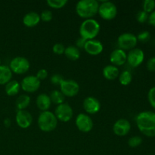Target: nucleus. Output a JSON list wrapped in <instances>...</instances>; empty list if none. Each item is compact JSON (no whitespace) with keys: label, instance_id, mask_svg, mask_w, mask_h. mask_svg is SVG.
<instances>
[{"label":"nucleus","instance_id":"5701e85b","mask_svg":"<svg viewBox=\"0 0 155 155\" xmlns=\"http://www.w3.org/2000/svg\"><path fill=\"white\" fill-rule=\"evenodd\" d=\"M64 54L69 60L73 61L78 60L80 57V49L74 45H69L66 47Z\"/></svg>","mask_w":155,"mask_h":155},{"label":"nucleus","instance_id":"1a4fd4ad","mask_svg":"<svg viewBox=\"0 0 155 155\" xmlns=\"http://www.w3.org/2000/svg\"><path fill=\"white\" fill-rule=\"evenodd\" d=\"M60 91L66 97H74L80 92L78 83L73 80H64L60 85Z\"/></svg>","mask_w":155,"mask_h":155},{"label":"nucleus","instance_id":"f704fd0d","mask_svg":"<svg viewBox=\"0 0 155 155\" xmlns=\"http://www.w3.org/2000/svg\"><path fill=\"white\" fill-rule=\"evenodd\" d=\"M148 99L151 107L155 109V86L151 88L150 90L148 91Z\"/></svg>","mask_w":155,"mask_h":155},{"label":"nucleus","instance_id":"a878e982","mask_svg":"<svg viewBox=\"0 0 155 155\" xmlns=\"http://www.w3.org/2000/svg\"><path fill=\"white\" fill-rule=\"evenodd\" d=\"M119 78V82L123 86H128L131 83L133 80V75L129 71H124L118 77Z\"/></svg>","mask_w":155,"mask_h":155},{"label":"nucleus","instance_id":"412c9836","mask_svg":"<svg viewBox=\"0 0 155 155\" xmlns=\"http://www.w3.org/2000/svg\"><path fill=\"white\" fill-rule=\"evenodd\" d=\"M12 72L6 65L0 66V85H6L12 80Z\"/></svg>","mask_w":155,"mask_h":155},{"label":"nucleus","instance_id":"473e14b6","mask_svg":"<svg viewBox=\"0 0 155 155\" xmlns=\"http://www.w3.org/2000/svg\"><path fill=\"white\" fill-rule=\"evenodd\" d=\"M64 80V79L60 74H54L50 78V82L51 83V84L54 85V86H60V85L61 84V83Z\"/></svg>","mask_w":155,"mask_h":155},{"label":"nucleus","instance_id":"f03ea898","mask_svg":"<svg viewBox=\"0 0 155 155\" xmlns=\"http://www.w3.org/2000/svg\"><path fill=\"white\" fill-rule=\"evenodd\" d=\"M99 2L96 0H80L76 5V12L82 18L91 19L98 14Z\"/></svg>","mask_w":155,"mask_h":155},{"label":"nucleus","instance_id":"e433bc0d","mask_svg":"<svg viewBox=\"0 0 155 155\" xmlns=\"http://www.w3.org/2000/svg\"><path fill=\"white\" fill-rule=\"evenodd\" d=\"M146 68L150 72H155V57H151L147 61Z\"/></svg>","mask_w":155,"mask_h":155},{"label":"nucleus","instance_id":"f257e3e1","mask_svg":"<svg viewBox=\"0 0 155 155\" xmlns=\"http://www.w3.org/2000/svg\"><path fill=\"white\" fill-rule=\"evenodd\" d=\"M136 123L142 134L148 137H155V112H141L136 116Z\"/></svg>","mask_w":155,"mask_h":155},{"label":"nucleus","instance_id":"0eeeda50","mask_svg":"<svg viewBox=\"0 0 155 155\" xmlns=\"http://www.w3.org/2000/svg\"><path fill=\"white\" fill-rule=\"evenodd\" d=\"M137 37L136 35L131 33H124L120 35L117 39V44L120 48L127 51L132 50L136 48L137 45Z\"/></svg>","mask_w":155,"mask_h":155},{"label":"nucleus","instance_id":"ddd939ff","mask_svg":"<svg viewBox=\"0 0 155 155\" xmlns=\"http://www.w3.org/2000/svg\"><path fill=\"white\" fill-rule=\"evenodd\" d=\"M16 123L21 129H27L33 123V117L31 114L26 110H18L15 117Z\"/></svg>","mask_w":155,"mask_h":155},{"label":"nucleus","instance_id":"39448f33","mask_svg":"<svg viewBox=\"0 0 155 155\" xmlns=\"http://www.w3.org/2000/svg\"><path fill=\"white\" fill-rule=\"evenodd\" d=\"M98 14L102 19L105 21H111L116 18L117 15V8L116 5L110 1H103L99 4Z\"/></svg>","mask_w":155,"mask_h":155},{"label":"nucleus","instance_id":"72a5a7b5","mask_svg":"<svg viewBox=\"0 0 155 155\" xmlns=\"http://www.w3.org/2000/svg\"><path fill=\"white\" fill-rule=\"evenodd\" d=\"M64 45L61 43H55L52 47L53 52L55 54H58V55L63 54L64 53Z\"/></svg>","mask_w":155,"mask_h":155},{"label":"nucleus","instance_id":"20e7f679","mask_svg":"<svg viewBox=\"0 0 155 155\" xmlns=\"http://www.w3.org/2000/svg\"><path fill=\"white\" fill-rule=\"evenodd\" d=\"M37 124L39 130L42 132L49 133L55 130L58 125V120L54 114L47 110L41 112L38 117Z\"/></svg>","mask_w":155,"mask_h":155},{"label":"nucleus","instance_id":"a19ab883","mask_svg":"<svg viewBox=\"0 0 155 155\" xmlns=\"http://www.w3.org/2000/svg\"><path fill=\"white\" fill-rule=\"evenodd\" d=\"M1 65H2L1 64V59H0V66H1Z\"/></svg>","mask_w":155,"mask_h":155},{"label":"nucleus","instance_id":"f3484780","mask_svg":"<svg viewBox=\"0 0 155 155\" xmlns=\"http://www.w3.org/2000/svg\"><path fill=\"white\" fill-rule=\"evenodd\" d=\"M127 54L121 48H116L110 54V61L114 66H122L127 62Z\"/></svg>","mask_w":155,"mask_h":155},{"label":"nucleus","instance_id":"4c0bfd02","mask_svg":"<svg viewBox=\"0 0 155 155\" xmlns=\"http://www.w3.org/2000/svg\"><path fill=\"white\" fill-rule=\"evenodd\" d=\"M148 23H149L150 25L153 26V27H155V10L154 12H151V14L148 16Z\"/></svg>","mask_w":155,"mask_h":155},{"label":"nucleus","instance_id":"2f4dec72","mask_svg":"<svg viewBox=\"0 0 155 155\" xmlns=\"http://www.w3.org/2000/svg\"><path fill=\"white\" fill-rule=\"evenodd\" d=\"M53 14L49 10H44L41 12L40 19L44 22H49L52 20Z\"/></svg>","mask_w":155,"mask_h":155},{"label":"nucleus","instance_id":"9b49d317","mask_svg":"<svg viewBox=\"0 0 155 155\" xmlns=\"http://www.w3.org/2000/svg\"><path fill=\"white\" fill-rule=\"evenodd\" d=\"M41 81H39L36 76H27L23 79L21 83V88L26 92L33 93L40 87Z\"/></svg>","mask_w":155,"mask_h":155},{"label":"nucleus","instance_id":"aec40b11","mask_svg":"<svg viewBox=\"0 0 155 155\" xmlns=\"http://www.w3.org/2000/svg\"><path fill=\"white\" fill-rule=\"evenodd\" d=\"M103 76L107 80H114L120 75V71L117 67L110 64L103 68Z\"/></svg>","mask_w":155,"mask_h":155},{"label":"nucleus","instance_id":"4be33fe9","mask_svg":"<svg viewBox=\"0 0 155 155\" xmlns=\"http://www.w3.org/2000/svg\"><path fill=\"white\" fill-rule=\"evenodd\" d=\"M21 89V84L16 80H11L5 85V90L8 96H15Z\"/></svg>","mask_w":155,"mask_h":155},{"label":"nucleus","instance_id":"c85d7f7f","mask_svg":"<svg viewBox=\"0 0 155 155\" xmlns=\"http://www.w3.org/2000/svg\"><path fill=\"white\" fill-rule=\"evenodd\" d=\"M142 143V138L139 136H135L130 138L128 141L129 146L131 148H137Z\"/></svg>","mask_w":155,"mask_h":155},{"label":"nucleus","instance_id":"c9c22d12","mask_svg":"<svg viewBox=\"0 0 155 155\" xmlns=\"http://www.w3.org/2000/svg\"><path fill=\"white\" fill-rule=\"evenodd\" d=\"M36 77H37V79L39 81L45 80V79L47 78V77H48V71L45 69L39 70V71H37V73H36Z\"/></svg>","mask_w":155,"mask_h":155},{"label":"nucleus","instance_id":"393cba45","mask_svg":"<svg viewBox=\"0 0 155 155\" xmlns=\"http://www.w3.org/2000/svg\"><path fill=\"white\" fill-rule=\"evenodd\" d=\"M49 97L51 103H54V104H57V105H59V104H61L63 103H64L65 96L63 95V93L61 91L57 90V89L53 90L51 92V94H50Z\"/></svg>","mask_w":155,"mask_h":155},{"label":"nucleus","instance_id":"c756f323","mask_svg":"<svg viewBox=\"0 0 155 155\" xmlns=\"http://www.w3.org/2000/svg\"><path fill=\"white\" fill-rule=\"evenodd\" d=\"M136 37H137L138 41L142 42V43H146L151 39V33L147 30H144V31L139 33L138 36H136Z\"/></svg>","mask_w":155,"mask_h":155},{"label":"nucleus","instance_id":"cd10ccee","mask_svg":"<svg viewBox=\"0 0 155 155\" xmlns=\"http://www.w3.org/2000/svg\"><path fill=\"white\" fill-rule=\"evenodd\" d=\"M155 9L154 0H145L142 2V10L148 14H151Z\"/></svg>","mask_w":155,"mask_h":155},{"label":"nucleus","instance_id":"423d86ee","mask_svg":"<svg viewBox=\"0 0 155 155\" xmlns=\"http://www.w3.org/2000/svg\"><path fill=\"white\" fill-rule=\"evenodd\" d=\"M30 68V61L27 58L21 56L15 57L11 61L9 68L12 73L16 74H24L29 71Z\"/></svg>","mask_w":155,"mask_h":155},{"label":"nucleus","instance_id":"7c9ffc66","mask_svg":"<svg viewBox=\"0 0 155 155\" xmlns=\"http://www.w3.org/2000/svg\"><path fill=\"white\" fill-rule=\"evenodd\" d=\"M148 16H149V15H148V13L144 12L143 10H141L139 11L137 13V15H136V20H137L138 22L140 23V24H144V23L148 21Z\"/></svg>","mask_w":155,"mask_h":155},{"label":"nucleus","instance_id":"b1692460","mask_svg":"<svg viewBox=\"0 0 155 155\" xmlns=\"http://www.w3.org/2000/svg\"><path fill=\"white\" fill-rule=\"evenodd\" d=\"M30 97L27 95H21L16 99V107L18 110H25L30 104Z\"/></svg>","mask_w":155,"mask_h":155},{"label":"nucleus","instance_id":"6ab92c4d","mask_svg":"<svg viewBox=\"0 0 155 155\" xmlns=\"http://www.w3.org/2000/svg\"><path fill=\"white\" fill-rule=\"evenodd\" d=\"M36 103L37 107L42 112L48 110L51 104V99H50L49 95L45 93L40 94V95H38L36 100Z\"/></svg>","mask_w":155,"mask_h":155},{"label":"nucleus","instance_id":"f8f14e48","mask_svg":"<svg viewBox=\"0 0 155 155\" xmlns=\"http://www.w3.org/2000/svg\"><path fill=\"white\" fill-rule=\"evenodd\" d=\"M145 59V53L141 48H135L130 50L127 54V61L133 68L140 66Z\"/></svg>","mask_w":155,"mask_h":155},{"label":"nucleus","instance_id":"2eb2a0df","mask_svg":"<svg viewBox=\"0 0 155 155\" xmlns=\"http://www.w3.org/2000/svg\"><path fill=\"white\" fill-rule=\"evenodd\" d=\"M83 107L87 114H95L98 113L101 109V103L95 97L89 96L85 98L83 101Z\"/></svg>","mask_w":155,"mask_h":155},{"label":"nucleus","instance_id":"bb28decb","mask_svg":"<svg viewBox=\"0 0 155 155\" xmlns=\"http://www.w3.org/2000/svg\"><path fill=\"white\" fill-rule=\"evenodd\" d=\"M47 5L54 9H60L68 4V0H47Z\"/></svg>","mask_w":155,"mask_h":155},{"label":"nucleus","instance_id":"ea45409f","mask_svg":"<svg viewBox=\"0 0 155 155\" xmlns=\"http://www.w3.org/2000/svg\"><path fill=\"white\" fill-rule=\"evenodd\" d=\"M4 124L6 127H9L11 126V121L10 119L8 118H6V119L4 120Z\"/></svg>","mask_w":155,"mask_h":155},{"label":"nucleus","instance_id":"9d476101","mask_svg":"<svg viewBox=\"0 0 155 155\" xmlns=\"http://www.w3.org/2000/svg\"><path fill=\"white\" fill-rule=\"evenodd\" d=\"M75 124L77 129L83 133H89L93 128V121L86 114H79L76 118Z\"/></svg>","mask_w":155,"mask_h":155},{"label":"nucleus","instance_id":"dca6fc26","mask_svg":"<svg viewBox=\"0 0 155 155\" xmlns=\"http://www.w3.org/2000/svg\"><path fill=\"white\" fill-rule=\"evenodd\" d=\"M83 48L90 55L96 56L102 52L104 46L99 40L91 39V40H86Z\"/></svg>","mask_w":155,"mask_h":155},{"label":"nucleus","instance_id":"58836bf2","mask_svg":"<svg viewBox=\"0 0 155 155\" xmlns=\"http://www.w3.org/2000/svg\"><path fill=\"white\" fill-rule=\"evenodd\" d=\"M86 39H83V38H79L77 40V48H84L85 43H86Z\"/></svg>","mask_w":155,"mask_h":155},{"label":"nucleus","instance_id":"4468645a","mask_svg":"<svg viewBox=\"0 0 155 155\" xmlns=\"http://www.w3.org/2000/svg\"><path fill=\"white\" fill-rule=\"evenodd\" d=\"M131 124L130 121L124 118L117 120L113 126V132L118 136H125L130 133Z\"/></svg>","mask_w":155,"mask_h":155},{"label":"nucleus","instance_id":"a211bd4d","mask_svg":"<svg viewBox=\"0 0 155 155\" xmlns=\"http://www.w3.org/2000/svg\"><path fill=\"white\" fill-rule=\"evenodd\" d=\"M40 15L35 12H30L23 18V24L27 27H34L40 22Z\"/></svg>","mask_w":155,"mask_h":155},{"label":"nucleus","instance_id":"6e6552de","mask_svg":"<svg viewBox=\"0 0 155 155\" xmlns=\"http://www.w3.org/2000/svg\"><path fill=\"white\" fill-rule=\"evenodd\" d=\"M54 115L58 120L61 122H69L73 117L74 110L71 106L68 103H63L57 106L54 110Z\"/></svg>","mask_w":155,"mask_h":155},{"label":"nucleus","instance_id":"7ed1b4c3","mask_svg":"<svg viewBox=\"0 0 155 155\" xmlns=\"http://www.w3.org/2000/svg\"><path fill=\"white\" fill-rule=\"evenodd\" d=\"M100 29V24L96 20L93 18L84 20L80 27V37L86 40L95 39L99 33Z\"/></svg>","mask_w":155,"mask_h":155}]
</instances>
